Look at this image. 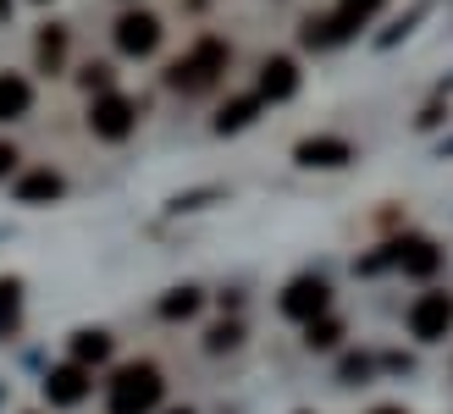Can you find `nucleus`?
Returning <instances> with one entry per match:
<instances>
[{"mask_svg": "<svg viewBox=\"0 0 453 414\" xmlns=\"http://www.w3.org/2000/svg\"><path fill=\"white\" fill-rule=\"evenodd\" d=\"M410 332L420 342H442L453 332V293H420L410 304Z\"/></svg>", "mask_w": 453, "mask_h": 414, "instance_id": "obj_3", "label": "nucleus"}, {"mask_svg": "<svg viewBox=\"0 0 453 414\" xmlns=\"http://www.w3.org/2000/svg\"><path fill=\"white\" fill-rule=\"evenodd\" d=\"M304 342H310V349H337V342H343V326H337V320H310V326H304Z\"/></svg>", "mask_w": 453, "mask_h": 414, "instance_id": "obj_16", "label": "nucleus"}, {"mask_svg": "<svg viewBox=\"0 0 453 414\" xmlns=\"http://www.w3.org/2000/svg\"><path fill=\"white\" fill-rule=\"evenodd\" d=\"M6 12H12V0H0V17H6Z\"/></svg>", "mask_w": 453, "mask_h": 414, "instance_id": "obj_24", "label": "nucleus"}, {"mask_svg": "<svg viewBox=\"0 0 453 414\" xmlns=\"http://www.w3.org/2000/svg\"><path fill=\"white\" fill-rule=\"evenodd\" d=\"M161 393H166V381H161L155 364H122V371L111 376L105 409L111 414H155V409H161Z\"/></svg>", "mask_w": 453, "mask_h": 414, "instance_id": "obj_1", "label": "nucleus"}, {"mask_svg": "<svg viewBox=\"0 0 453 414\" xmlns=\"http://www.w3.org/2000/svg\"><path fill=\"white\" fill-rule=\"evenodd\" d=\"M83 83L100 88V95H111V88H105V83H111V66H83Z\"/></svg>", "mask_w": 453, "mask_h": 414, "instance_id": "obj_21", "label": "nucleus"}, {"mask_svg": "<svg viewBox=\"0 0 453 414\" xmlns=\"http://www.w3.org/2000/svg\"><path fill=\"white\" fill-rule=\"evenodd\" d=\"M293 88H299V66H293L288 56H271V61L260 66V88H255V95H260V100H288Z\"/></svg>", "mask_w": 453, "mask_h": 414, "instance_id": "obj_9", "label": "nucleus"}, {"mask_svg": "<svg viewBox=\"0 0 453 414\" xmlns=\"http://www.w3.org/2000/svg\"><path fill=\"white\" fill-rule=\"evenodd\" d=\"M88 127H95L100 138H127L133 133V100L127 95H100L95 105H88Z\"/></svg>", "mask_w": 453, "mask_h": 414, "instance_id": "obj_6", "label": "nucleus"}, {"mask_svg": "<svg viewBox=\"0 0 453 414\" xmlns=\"http://www.w3.org/2000/svg\"><path fill=\"white\" fill-rule=\"evenodd\" d=\"M12 166H17V150H12V144H0V177H6Z\"/></svg>", "mask_w": 453, "mask_h": 414, "instance_id": "obj_22", "label": "nucleus"}, {"mask_svg": "<svg viewBox=\"0 0 453 414\" xmlns=\"http://www.w3.org/2000/svg\"><path fill=\"white\" fill-rule=\"evenodd\" d=\"M326 298H332V293H326L321 276H299V282L282 293V315H293V320H304V326H310V320L326 315Z\"/></svg>", "mask_w": 453, "mask_h": 414, "instance_id": "obj_5", "label": "nucleus"}, {"mask_svg": "<svg viewBox=\"0 0 453 414\" xmlns=\"http://www.w3.org/2000/svg\"><path fill=\"white\" fill-rule=\"evenodd\" d=\"M221 73H226V44H221V39H199L194 56H183V61L166 66V83H172V88H188V95H194V88H211Z\"/></svg>", "mask_w": 453, "mask_h": 414, "instance_id": "obj_2", "label": "nucleus"}, {"mask_svg": "<svg viewBox=\"0 0 453 414\" xmlns=\"http://www.w3.org/2000/svg\"><path fill=\"white\" fill-rule=\"evenodd\" d=\"M28 105H34V88H28V78H17V73H0V122H17V117H28Z\"/></svg>", "mask_w": 453, "mask_h": 414, "instance_id": "obj_12", "label": "nucleus"}, {"mask_svg": "<svg viewBox=\"0 0 453 414\" xmlns=\"http://www.w3.org/2000/svg\"><path fill=\"white\" fill-rule=\"evenodd\" d=\"M56 194H61V177H56L50 166H44V172H28V177L17 182V199H22V204H44V199H56Z\"/></svg>", "mask_w": 453, "mask_h": 414, "instance_id": "obj_13", "label": "nucleus"}, {"mask_svg": "<svg viewBox=\"0 0 453 414\" xmlns=\"http://www.w3.org/2000/svg\"><path fill=\"white\" fill-rule=\"evenodd\" d=\"M371 414H403V409H371Z\"/></svg>", "mask_w": 453, "mask_h": 414, "instance_id": "obj_23", "label": "nucleus"}, {"mask_svg": "<svg viewBox=\"0 0 453 414\" xmlns=\"http://www.w3.org/2000/svg\"><path fill=\"white\" fill-rule=\"evenodd\" d=\"M381 6H388V0H337V12L326 17V22H332V39L359 34V28H365V22L381 12Z\"/></svg>", "mask_w": 453, "mask_h": 414, "instance_id": "obj_10", "label": "nucleus"}, {"mask_svg": "<svg viewBox=\"0 0 453 414\" xmlns=\"http://www.w3.org/2000/svg\"><path fill=\"white\" fill-rule=\"evenodd\" d=\"M293 155H299L304 166H349V160H354V150L343 144V138H304Z\"/></svg>", "mask_w": 453, "mask_h": 414, "instance_id": "obj_11", "label": "nucleus"}, {"mask_svg": "<svg viewBox=\"0 0 453 414\" xmlns=\"http://www.w3.org/2000/svg\"><path fill=\"white\" fill-rule=\"evenodd\" d=\"M255 111H260V95H238V100H226V105H221L216 127H221V133H238V127L255 122Z\"/></svg>", "mask_w": 453, "mask_h": 414, "instance_id": "obj_14", "label": "nucleus"}, {"mask_svg": "<svg viewBox=\"0 0 453 414\" xmlns=\"http://www.w3.org/2000/svg\"><path fill=\"white\" fill-rule=\"evenodd\" d=\"M61 56H66V34H61V28H44V34H39V61H44V73H56Z\"/></svg>", "mask_w": 453, "mask_h": 414, "instance_id": "obj_17", "label": "nucleus"}, {"mask_svg": "<svg viewBox=\"0 0 453 414\" xmlns=\"http://www.w3.org/2000/svg\"><path fill=\"white\" fill-rule=\"evenodd\" d=\"M155 44H161V17H150V12L117 17V50L122 56H155Z\"/></svg>", "mask_w": 453, "mask_h": 414, "instance_id": "obj_4", "label": "nucleus"}, {"mask_svg": "<svg viewBox=\"0 0 453 414\" xmlns=\"http://www.w3.org/2000/svg\"><path fill=\"white\" fill-rule=\"evenodd\" d=\"M194 310H199V288H177L166 304H161V315H166V320H188Z\"/></svg>", "mask_w": 453, "mask_h": 414, "instance_id": "obj_19", "label": "nucleus"}, {"mask_svg": "<svg viewBox=\"0 0 453 414\" xmlns=\"http://www.w3.org/2000/svg\"><path fill=\"white\" fill-rule=\"evenodd\" d=\"M238 337H243V326H233V320H226V326L211 332V349H216V354H221V349H238Z\"/></svg>", "mask_w": 453, "mask_h": 414, "instance_id": "obj_20", "label": "nucleus"}, {"mask_svg": "<svg viewBox=\"0 0 453 414\" xmlns=\"http://www.w3.org/2000/svg\"><path fill=\"white\" fill-rule=\"evenodd\" d=\"M393 260L410 271V276H432L442 265V249L432 238H403V243H393Z\"/></svg>", "mask_w": 453, "mask_h": 414, "instance_id": "obj_8", "label": "nucleus"}, {"mask_svg": "<svg viewBox=\"0 0 453 414\" xmlns=\"http://www.w3.org/2000/svg\"><path fill=\"white\" fill-rule=\"evenodd\" d=\"M111 354V337L105 332H78L73 337V364H83V371H88V364H100Z\"/></svg>", "mask_w": 453, "mask_h": 414, "instance_id": "obj_15", "label": "nucleus"}, {"mask_svg": "<svg viewBox=\"0 0 453 414\" xmlns=\"http://www.w3.org/2000/svg\"><path fill=\"white\" fill-rule=\"evenodd\" d=\"M172 414H188V409H172Z\"/></svg>", "mask_w": 453, "mask_h": 414, "instance_id": "obj_25", "label": "nucleus"}, {"mask_svg": "<svg viewBox=\"0 0 453 414\" xmlns=\"http://www.w3.org/2000/svg\"><path fill=\"white\" fill-rule=\"evenodd\" d=\"M17 304H22V288L6 276V282H0V337H6V332L17 326Z\"/></svg>", "mask_w": 453, "mask_h": 414, "instance_id": "obj_18", "label": "nucleus"}, {"mask_svg": "<svg viewBox=\"0 0 453 414\" xmlns=\"http://www.w3.org/2000/svg\"><path fill=\"white\" fill-rule=\"evenodd\" d=\"M44 398H50L56 409H73L88 398V371L83 364H56L50 376H44Z\"/></svg>", "mask_w": 453, "mask_h": 414, "instance_id": "obj_7", "label": "nucleus"}]
</instances>
